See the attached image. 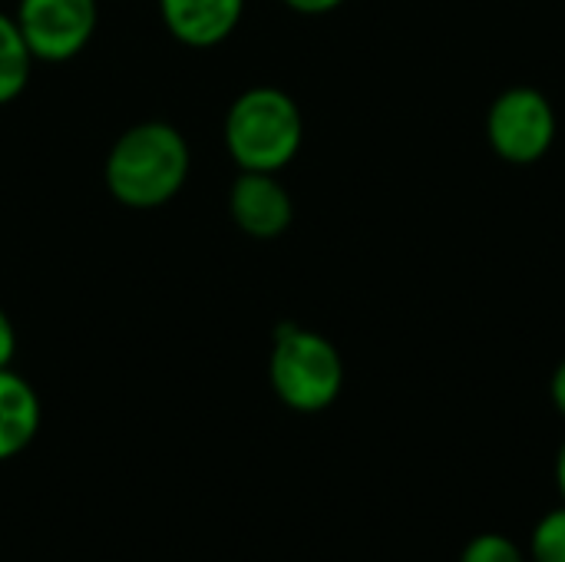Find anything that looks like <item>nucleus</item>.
Listing matches in <instances>:
<instances>
[{"mask_svg": "<svg viewBox=\"0 0 565 562\" xmlns=\"http://www.w3.org/2000/svg\"><path fill=\"white\" fill-rule=\"evenodd\" d=\"M192 169L185 136L169 123L126 129L106 156V189L126 209H159L172 202Z\"/></svg>", "mask_w": 565, "mask_h": 562, "instance_id": "obj_1", "label": "nucleus"}, {"mask_svg": "<svg viewBox=\"0 0 565 562\" xmlns=\"http://www.w3.org/2000/svg\"><path fill=\"white\" fill-rule=\"evenodd\" d=\"M301 142V109L278 86H252L225 113V149L245 172H281Z\"/></svg>", "mask_w": 565, "mask_h": 562, "instance_id": "obj_2", "label": "nucleus"}, {"mask_svg": "<svg viewBox=\"0 0 565 562\" xmlns=\"http://www.w3.org/2000/svg\"><path fill=\"white\" fill-rule=\"evenodd\" d=\"M268 378L271 391L288 411L321 414L344 391V361L334 341H328L324 335L295 321H281L275 328Z\"/></svg>", "mask_w": 565, "mask_h": 562, "instance_id": "obj_3", "label": "nucleus"}, {"mask_svg": "<svg viewBox=\"0 0 565 562\" xmlns=\"http://www.w3.org/2000/svg\"><path fill=\"white\" fill-rule=\"evenodd\" d=\"M559 132L550 96L536 86H507L487 109V142L510 166L540 162Z\"/></svg>", "mask_w": 565, "mask_h": 562, "instance_id": "obj_4", "label": "nucleus"}, {"mask_svg": "<svg viewBox=\"0 0 565 562\" xmlns=\"http://www.w3.org/2000/svg\"><path fill=\"white\" fill-rule=\"evenodd\" d=\"M13 20L33 60L66 63L89 43L99 10L96 0H20Z\"/></svg>", "mask_w": 565, "mask_h": 562, "instance_id": "obj_5", "label": "nucleus"}, {"mask_svg": "<svg viewBox=\"0 0 565 562\" xmlns=\"http://www.w3.org/2000/svg\"><path fill=\"white\" fill-rule=\"evenodd\" d=\"M228 215L232 222L252 238H278L288 232L295 219V202L281 185L278 172H245L232 182L228 192Z\"/></svg>", "mask_w": 565, "mask_h": 562, "instance_id": "obj_6", "label": "nucleus"}, {"mask_svg": "<svg viewBox=\"0 0 565 562\" xmlns=\"http://www.w3.org/2000/svg\"><path fill=\"white\" fill-rule=\"evenodd\" d=\"M166 30L195 50L228 40L245 13V0H159Z\"/></svg>", "mask_w": 565, "mask_h": 562, "instance_id": "obj_7", "label": "nucleus"}, {"mask_svg": "<svg viewBox=\"0 0 565 562\" xmlns=\"http://www.w3.org/2000/svg\"><path fill=\"white\" fill-rule=\"evenodd\" d=\"M40 431V397L26 378L0 371V464L20 457Z\"/></svg>", "mask_w": 565, "mask_h": 562, "instance_id": "obj_8", "label": "nucleus"}, {"mask_svg": "<svg viewBox=\"0 0 565 562\" xmlns=\"http://www.w3.org/2000/svg\"><path fill=\"white\" fill-rule=\"evenodd\" d=\"M30 70H33V53L17 20L0 13V106L13 103L26 89Z\"/></svg>", "mask_w": 565, "mask_h": 562, "instance_id": "obj_9", "label": "nucleus"}, {"mask_svg": "<svg viewBox=\"0 0 565 562\" xmlns=\"http://www.w3.org/2000/svg\"><path fill=\"white\" fill-rule=\"evenodd\" d=\"M530 560L565 562V503L543 513L530 533Z\"/></svg>", "mask_w": 565, "mask_h": 562, "instance_id": "obj_10", "label": "nucleus"}, {"mask_svg": "<svg viewBox=\"0 0 565 562\" xmlns=\"http://www.w3.org/2000/svg\"><path fill=\"white\" fill-rule=\"evenodd\" d=\"M460 562H526V553L503 533H480L463 547Z\"/></svg>", "mask_w": 565, "mask_h": 562, "instance_id": "obj_11", "label": "nucleus"}, {"mask_svg": "<svg viewBox=\"0 0 565 562\" xmlns=\"http://www.w3.org/2000/svg\"><path fill=\"white\" fill-rule=\"evenodd\" d=\"M13 354H17V331H13L10 315L0 308V371H3V368H10Z\"/></svg>", "mask_w": 565, "mask_h": 562, "instance_id": "obj_12", "label": "nucleus"}, {"mask_svg": "<svg viewBox=\"0 0 565 562\" xmlns=\"http://www.w3.org/2000/svg\"><path fill=\"white\" fill-rule=\"evenodd\" d=\"M285 7H291L295 13H305V17H321V13H331L338 10L344 0H281Z\"/></svg>", "mask_w": 565, "mask_h": 562, "instance_id": "obj_13", "label": "nucleus"}, {"mask_svg": "<svg viewBox=\"0 0 565 562\" xmlns=\"http://www.w3.org/2000/svg\"><path fill=\"white\" fill-rule=\"evenodd\" d=\"M550 397H553V407L559 411V417H565V358L556 364V371L550 378Z\"/></svg>", "mask_w": 565, "mask_h": 562, "instance_id": "obj_14", "label": "nucleus"}, {"mask_svg": "<svg viewBox=\"0 0 565 562\" xmlns=\"http://www.w3.org/2000/svg\"><path fill=\"white\" fill-rule=\"evenodd\" d=\"M556 490L565 503V441L559 444V454H556Z\"/></svg>", "mask_w": 565, "mask_h": 562, "instance_id": "obj_15", "label": "nucleus"}]
</instances>
